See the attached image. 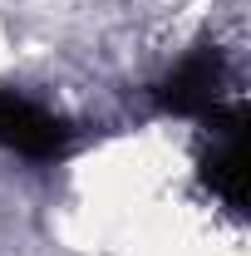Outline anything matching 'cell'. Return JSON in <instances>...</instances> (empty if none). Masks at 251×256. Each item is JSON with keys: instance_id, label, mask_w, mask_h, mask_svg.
Segmentation results:
<instances>
[{"instance_id": "3957f363", "label": "cell", "mask_w": 251, "mask_h": 256, "mask_svg": "<svg viewBox=\"0 0 251 256\" xmlns=\"http://www.w3.org/2000/svg\"><path fill=\"white\" fill-rule=\"evenodd\" d=\"M69 143H74L69 118L50 114L44 104L15 94V89H0V148H10L30 162H54L69 153Z\"/></svg>"}, {"instance_id": "7a4b0ae2", "label": "cell", "mask_w": 251, "mask_h": 256, "mask_svg": "<svg viewBox=\"0 0 251 256\" xmlns=\"http://www.w3.org/2000/svg\"><path fill=\"white\" fill-rule=\"evenodd\" d=\"M222 89H226V54L217 40H197L158 84V104L182 118H207L222 104Z\"/></svg>"}, {"instance_id": "6da1fadb", "label": "cell", "mask_w": 251, "mask_h": 256, "mask_svg": "<svg viewBox=\"0 0 251 256\" xmlns=\"http://www.w3.org/2000/svg\"><path fill=\"white\" fill-rule=\"evenodd\" d=\"M207 153H202V182L242 217L246 212V108L242 104H217L207 118Z\"/></svg>"}]
</instances>
